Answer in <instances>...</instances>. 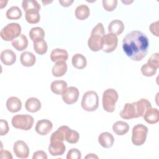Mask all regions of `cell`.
<instances>
[{
    "label": "cell",
    "instance_id": "1",
    "mask_svg": "<svg viewBox=\"0 0 159 159\" xmlns=\"http://www.w3.org/2000/svg\"><path fill=\"white\" fill-rule=\"evenodd\" d=\"M149 47L147 35L139 30L128 33L123 39L122 49L125 55L134 61H140L145 57Z\"/></svg>",
    "mask_w": 159,
    "mask_h": 159
},
{
    "label": "cell",
    "instance_id": "2",
    "mask_svg": "<svg viewBox=\"0 0 159 159\" xmlns=\"http://www.w3.org/2000/svg\"><path fill=\"white\" fill-rule=\"evenodd\" d=\"M105 35V30L102 23H98L92 29L91 36L88 41V45L89 49L93 52H98L102 50L103 45V36Z\"/></svg>",
    "mask_w": 159,
    "mask_h": 159
},
{
    "label": "cell",
    "instance_id": "3",
    "mask_svg": "<svg viewBox=\"0 0 159 159\" xmlns=\"http://www.w3.org/2000/svg\"><path fill=\"white\" fill-rule=\"evenodd\" d=\"M118 98V93L115 89L109 88L105 90L102 94V98L103 109L107 112H114Z\"/></svg>",
    "mask_w": 159,
    "mask_h": 159
},
{
    "label": "cell",
    "instance_id": "4",
    "mask_svg": "<svg viewBox=\"0 0 159 159\" xmlns=\"http://www.w3.org/2000/svg\"><path fill=\"white\" fill-rule=\"evenodd\" d=\"M82 108L88 112L96 111L99 106V97L94 91H86L83 96L81 100Z\"/></svg>",
    "mask_w": 159,
    "mask_h": 159
},
{
    "label": "cell",
    "instance_id": "5",
    "mask_svg": "<svg viewBox=\"0 0 159 159\" xmlns=\"http://www.w3.org/2000/svg\"><path fill=\"white\" fill-rule=\"evenodd\" d=\"M34 122L33 117L28 114H17L14 116L11 120V124L14 128L24 130H30Z\"/></svg>",
    "mask_w": 159,
    "mask_h": 159
},
{
    "label": "cell",
    "instance_id": "6",
    "mask_svg": "<svg viewBox=\"0 0 159 159\" xmlns=\"http://www.w3.org/2000/svg\"><path fill=\"white\" fill-rule=\"evenodd\" d=\"M21 27L18 23L7 24L1 31V37L5 41H12L20 35Z\"/></svg>",
    "mask_w": 159,
    "mask_h": 159
},
{
    "label": "cell",
    "instance_id": "7",
    "mask_svg": "<svg viewBox=\"0 0 159 159\" xmlns=\"http://www.w3.org/2000/svg\"><path fill=\"white\" fill-rule=\"evenodd\" d=\"M148 128L143 124H137L132 129V142L137 146L142 145L147 139Z\"/></svg>",
    "mask_w": 159,
    "mask_h": 159
},
{
    "label": "cell",
    "instance_id": "8",
    "mask_svg": "<svg viewBox=\"0 0 159 159\" xmlns=\"http://www.w3.org/2000/svg\"><path fill=\"white\" fill-rule=\"evenodd\" d=\"M118 43V38L113 34H107L103 36V45L102 50L106 53H111L116 48Z\"/></svg>",
    "mask_w": 159,
    "mask_h": 159
},
{
    "label": "cell",
    "instance_id": "9",
    "mask_svg": "<svg viewBox=\"0 0 159 159\" xmlns=\"http://www.w3.org/2000/svg\"><path fill=\"white\" fill-rule=\"evenodd\" d=\"M120 117L124 119H131L139 117L136 102L126 103L119 113Z\"/></svg>",
    "mask_w": 159,
    "mask_h": 159
},
{
    "label": "cell",
    "instance_id": "10",
    "mask_svg": "<svg viewBox=\"0 0 159 159\" xmlns=\"http://www.w3.org/2000/svg\"><path fill=\"white\" fill-rule=\"evenodd\" d=\"M79 94L80 92L77 88L70 86L67 88L65 92L61 94L62 99L66 104H73L78 101Z\"/></svg>",
    "mask_w": 159,
    "mask_h": 159
},
{
    "label": "cell",
    "instance_id": "11",
    "mask_svg": "<svg viewBox=\"0 0 159 159\" xmlns=\"http://www.w3.org/2000/svg\"><path fill=\"white\" fill-rule=\"evenodd\" d=\"M13 150L16 156L19 158H27L29 155V148L22 140H17L14 143Z\"/></svg>",
    "mask_w": 159,
    "mask_h": 159
},
{
    "label": "cell",
    "instance_id": "12",
    "mask_svg": "<svg viewBox=\"0 0 159 159\" xmlns=\"http://www.w3.org/2000/svg\"><path fill=\"white\" fill-rule=\"evenodd\" d=\"M53 124L51 121L47 119H41L36 123L35 130L37 134L41 135H45L50 133Z\"/></svg>",
    "mask_w": 159,
    "mask_h": 159
},
{
    "label": "cell",
    "instance_id": "13",
    "mask_svg": "<svg viewBox=\"0 0 159 159\" xmlns=\"http://www.w3.org/2000/svg\"><path fill=\"white\" fill-rule=\"evenodd\" d=\"M66 150V147L63 142L52 141L48 146V152L52 156L62 155Z\"/></svg>",
    "mask_w": 159,
    "mask_h": 159
},
{
    "label": "cell",
    "instance_id": "14",
    "mask_svg": "<svg viewBox=\"0 0 159 159\" xmlns=\"http://www.w3.org/2000/svg\"><path fill=\"white\" fill-rule=\"evenodd\" d=\"M16 60V53L10 49H6L1 53V61L7 66L13 65Z\"/></svg>",
    "mask_w": 159,
    "mask_h": 159
},
{
    "label": "cell",
    "instance_id": "15",
    "mask_svg": "<svg viewBox=\"0 0 159 159\" xmlns=\"http://www.w3.org/2000/svg\"><path fill=\"white\" fill-rule=\"evenodd\" d=\"M98 142L104 148H111L114 144V138L111 133L104 132L99 135Z\"/></svg>",
    "mask_w": 159,
    "mask_h": 159
},
{
    "label": "cell",
    "instance_id": "16",
    "mask_svg": "<svg viewBox=\"0 0 159 159\" xmlns=\"http://www.w3.org/2000/svg\"><path fill=\"white\" fill-rule=\"evenodd\" d=\"M144 120L149 124H155L159 120V111L157 108L150 107L143 116Z\"/></svg>",
    "mask_w": 159,
    "mask_h": 159
},
{
    "label": "cell",
    "instance_id": "17",
    "mask_svg": "<svg viewBox=\"0 0 159 159\" xmlns=\"http://www.w3.org/2000/svg\"><path fill=\"white\" fill-rule=\"evenodd\" d=\"M68 54L66 50L61 48H55L50 53V59L53 62L61 61H66L68 60Z\"/></svg>",
    "mask_w": 159,
    "mask_h": 159
},
{
    "label": "cell",
    "instance_id": "18",
    "mask_svg": "<svg viewBox=\"0 0 159 159\" xmlns=\"http://www.w3.org/2000/svg\"><path fill=\"white\" fill-rule=\"evenodd\" d=\"M6 107L11 112H17L22 108L21 101L17 97H10L6 101Z\"/></svg>",
    "mask_w": 159,
    "mask_h": 159
},
{
    "label": "cell",
    "instance_id": "19",
    "mask_svg": "<svg viewBox=\"0 0 159 159\" xmlns=\"http://www.w3.org/2000/svg\"><path fill=\"white\" fill-rule=\"evenodd\" d=\"M13 47L18 51L24 50L28 45V40L27 37L24 34H20L17 37L11 41Z\"/></svg>",
    "mask_w": 159,
    "mask_h": 159
},
{
    "label": "cell",
    "instance_id": "20",
    "mask_svg": "<svg viewBox=\"0 0 159 159\" xmlns=\"http://www.w3.org/2000/svg\"><path fill=\"white\" fill-rule=\"evenodd\" d=\"M124 27V24L122 21L119 19H116L111 21L109 24L108 31L111 34L118 35L123 32Z\"/></svg>",
    "mask_w": 159,
    "mask_h": 159
},
{
    "label": "cell",
    "instance_id": "21",
    "mask_svg": "<svg viewBox=\"0 0 159 159\" xmlns=\"http://www.w3.org/2000/svg\"><path fill=\"white\" fill-rule=\"evenodd\" d=\"M20 61L23 66L30 67L32 66L35 64L36 61V57L32 52H24L20 55Z\"/></svg>",
    "mask_w": 159,
    "mask_h": 159
},
{
    "label": "cell",
    "instance_id": "22",
    "mask_svg": "<svg viewBox=\"0 0 159 159\" xmlns=\"http://www.w3.org/2000/svg\"><path fill=\"white\" fill-rule=\"evenodd\" d=\"M67 88V83L63 80H55L50 84L51 91L57 95H61Z\"/></svg>",
    "mask_w": 159,
    "mask_h": 159
},
{
    "label": "cell",
    "instance_id": "23",
    "mask_svg": "<svg viewBox=\"0 0 159 159\" xmlns=\"http://www.w3.org/2000/svg\"><path fill=\"white\" fill-rule=\"evenodd\" d=\"M25 107L30 112H36L41 109V102L36 98H30L25 101Z\"/></svg>",
    "mask_w": 159,
    "mask_h": 159
},
{
    "label": "cell",
    "instance_id": "24",
    "mask_svg": "<svg viewBox=\"0 0 159 159\" xmlns=\"http://www.w3.org/2000/svg\"><path fill=\"white\" fill-rule=\"evenodd\" d=\"M129 130V124L122 120L116 122L112 125V130L117 135H123L128 132Z\"/></svg>",
    "mask_w": 159,
    "mask_h": 159
},
{
    "label": "cell",
    "instance_id": "25",
    "mask_svg": "<svg viewBox=\"0 0 159 159\" xmlns=\"http://www.w3.org/2000/svg\"><path fill=\"white\" fill-rule=\"evenodd\" d=\"M67 71V64L66 61H61L56 62L52 67V75L55 77H61L63 76Z\"/></svg>",
    "mask_w": 159,
    "mask_h": 159
},
{
    "label": "cell",
    "instance_id": "26",
    "mask_svg": "<svg viewBox=\"0 0 159 159\" xmlns=\"http://www.w3.org/2000/svg\"><path fill=\"white\" fill-rule=\"evenodd\" d=\"M71 63L75 68L80 70L84 68L87 65L86 57L81 53L75 54L72 57Z\"/></svg>",
    "mask_w": 159,
    "mask_h": 159
},
{
    "label": "cell",
    "instance_id": "27",
    "mask_svg": "<svg viewBox=\"0 0 159 159\" xmlns=\"http://www.w3.org/2000/svg\"><path fill=\"white\" fill-rule=\"evenodd\" d=\"M69 127L66 125L60 127L55 132H53L50 137V142L52 141H60L63 142L65 140V134Z\"/></svg>",
    "mask_w": 159,
    "mask_h": 159
},
{
    "label": "cell",
    "instance_id": "28",
    "mask_svg": "<svg viewBox=\"0 0 159 159\" xmlns=\"http://www.w3.org/2000/svg\"><path fill=\"white\" fill-rule=\"evenodd\" d=\"M75 16L79 20H84L87 19L90 14L89 8L85 4L78 6L75 9Z\"/></svg>",
    "mask_w": 159,
    "mask_h": 159
},
{
    "label": "cell",
    "instance_id": "29",
    "mask_svg": "<svg viewBox=\"0 0 159 159\" xmlns=\"http://www.w3.org/2000/svg\"><path fill=\"white\" fill-rule=\"evenodd\" d=\"M29 35L32 41L35 42L44 39L45 32L42 28L40 27H35L30 30Z\"/></svg>",
    "mask_w": 159,
    "mask_h": 159
},
{
    "label": "cell",
    "instance_id": "30",
    "mask_svg": "<svg viewBox=\"0 0 159 159\" xmlns=\"http://www.w3.org/2000/svg\"><path fill=\"white\" fill-rule=\"evenodd\" d=\"M25 17L27 22L31 24L38 23L40 19L39 11L36 9H31L26 11Z\"/></svg>",
    "mask_w": 159,
    "mask_h": 159
},
{
    "label": "cell",
    "instance_id": "31",
    "mask_svg": "<svg viewBox=\"0 0 159 159\" xmlns=\"http://www.w3.org/2000/svg\"><path fill=\"white\" fill-rule=\"evenodd\" d=\"M6 15V17L10 20H17L22 17V13L19 7L12 6L7 9Z\"/></svg>",
    "mask_w": 159,
    "mask_h": 159
},
{
    "label": "cell",
    "instance_id": "32",
    "mask_svg": "<svg viewBox=\"0 0 159 159\" xmlns=\"http://www.w3.org/2000/svg\"><path fill=\"white\" fill-rule=\"evenodd\" d=\"M47 43L44 39L34 42V49L35 52L39 55L45 54L47 51Z\"/></svg>",
    "mask_w": 159,
    "mask_h": 159
},
{
    "label": "cell",
    "instance_id": "33",
    "mask_svg": "<svg viewBox=\"0 0 159 159\" xmlns=\"http://www.w3.org/2000/svg\"><path fill=\"white\" fill-rule=\"evenodd\" d=\"M80 139V135L76 130L68 129L65 134V140L70 143H76Z\"/></svg>",
    "mask_w": 159,
    "mask_h": 159
},
{
    "label": "cell",
    "instance_id": "34",
    "mask_svg": "<svg viewBox=\"0 0 159 159\" xmlns=\"http://www.w3.org/2000/svg\"><path fill=\"white\" fill-rule=\"evenodd\" d=\"M22 7L25 12L31 10V9H36L40 11V5L37 1L34 0H24L22 2Z\"/></svg>",
    "mask_w": 159,
    "mask_h": 159
},
{
    "label": "cell",
    "instance_id": "35",
    "mask_svg": "<svg viewBox=\"0 0 159 159\" xmlns=\"http://www.w3.org/2000/svg\"><path fill=\"white\" fill-rule=\"evenodd\" d=\"M157 70V69L154 68L147 63L143 65L141 67V72L142 75L147 77H150L153 76L156 73Z\"/></svg>",
    "mask_w": 159,
    "mask_h": 159
},
{
    "label": "cell",
    "instance_id": "36",
    "mask_svg": "<svg viewBox=\"0 0 159 159\" xmlns=\"http://www.w3.org/2000/svg\"><path fill=\"white\" fill-rule=\"evenodd\" d=\"M102 2L104 9L108 12L114 10L117 5V0H102Z\"/></svg>",
    "mask_w": 159,
    "mask_h": 159
},
{
    "label": "cell",
    "instance_id": "37",
    "mask_svg": "<svg viewBox=\"0 0 159 159\" xmlns=\"http://www.w3.org/2000/svg\"><path fill=\"white\" fill-rule=\"evenodd\" d=\"M147 63L157 70L159 67V53L157 52L152 54L148 60Z\"/></svg>",
    "mask_w": 159,
    "mask_h": 159
},
{
    "label": "cell",
    "instance_id": "38",
    "mask_svg": "<svg viewBox=\"0 0 159 159\" xmlns=\"http://www.w3.org/2000/svg\"><path fill=\"white\" fill-rule=\"evenodd\" d=\"M81 153L77 148L70 149L66 155L67 159H81Z\"/></svg>",
    "mask_w": 159,
    "mask_h": 159
},
{
    "label": "cell",
    "instance_id": "39",
    "mask_svg": "<svg viewBox=\"0 0 159 159\" xmlns=\"http://www.w3.org/2000/svg\"><path fill=\"white\" fill-rule=\"evenodd\" d=\"M0 135L1 136H3L6 134H7V132H9V125H8V123L6 120L4 119H1L0 120Z\"/></svg>",
    "mask_w": 159,
    "mask_h": 159
},
{
    "label": "cell",
    "instance_id": "40",
    "mask_svg": "<svg viewBox=\"0 0 159 159\" xmlns=\"http://www.w3.org/2000/svg\"><path fill=\"white\" fill-rule=\"evenodd\" d=\"M32 158L33 159H47V155L43 150H38L34 153Z\"/></svg>",
    "mask_w": 159,
    "mask_h": 159
},
{
    "label": "cell",
    "instance_id": "41",
    "mask_svg": "<svg viewBox=\"0 0 159 159\" xmlns=\"http://www.w3.org/2000/svg\"><path fill=\"white\" fill-rule=\"evenodd\" d=\"M150 30L152 34L156 37H158V21L152 23L149 27Z\"/></svg>",
    "mask_w": 159,
    "mask_h": 159
},
{
    "label": "cell",
    "instance_id": "42",
    "mask_svg": "<svg viewBox=\"0 0 159 159\" xmlns=\"http://www.w3.org/2000/svg\"><path fill=\"white\" fill-rule=\"evenodd\" d=\"M0 154H1V158H7V159L12 158V156L11 152H9L7 150H3L2 149H1Z\"/></svg>",
    "mask_w": 159,
    "mask_h": 159
},
{
    "label": "cell",
    "instance_id": "43",
    "mask_svg": "<svg viewBox=\"0 0 159 159\" xmlns=\"http://www.w3.org/2000/svg\"><path fill=\"white\" fill-rule=\"evenodd\" d=\"M74 2L73 0H65V1H59L58 2L63 7H69Z\"/></svg>",
    "mask_w": 159,
    "mask_h": 159
},
{
    "label": "cell",
    "instance_id": "44",
    "mask_svg": "<svg viewBox=\"0 0 159 159\" xmlns=\"http://www.w3.org/2000/svg\"><path fill=\"white\" fill-rule=\"evenodd\" d=\"M85 158H98V157L94 153H89L85 157Z\"/></svg>",
    "mask_w": 159,
    "mask_h": 159
},
{
    "label": "cell",
    "instance_id": "45",
    "mask_svg": "<svg viewBox=\"0 0 159 159\" xmlns=\"http://www.w3.org/2000/svg\"><path fill=\"white\" fill-rule=\"evenodd\" d=\"M133 2V1H122V2L125 4H129L130 3H132Z\"/></svg>",
    "mask_w": 159,
    "mask_h": 159
},
{
    "label": "cell",
    "instance_id": "46",
    "mask_svg": "<svg viewBox=\"0 0 159 159\" xmlns=\"http://www.w3.org/2000/svg\"><path fill=\"white\" fill-rule=\"evenodd\" d=\"M42 3H43L44 5H46V4H48V3H51V2H52V1H42Z\"/></svg>",
    "mask_w": 159,
    "mask_h": 159
}]
</instances>
